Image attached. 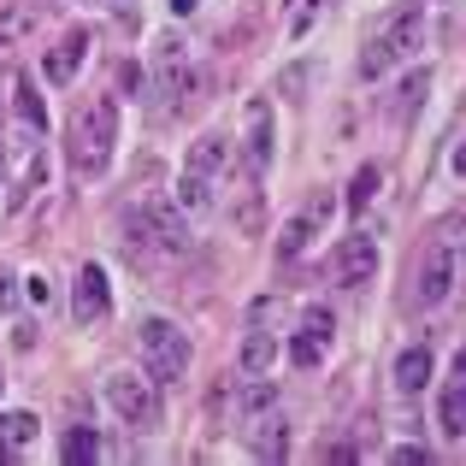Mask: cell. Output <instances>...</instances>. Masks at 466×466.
<instances>
[{
  "label": "cell",
  "mask_w": 466,
  "mask_h": 466,
  "mask_svg": "<svg viewBox=\"0 0 466 466\" xmlns=\"http://www.w3.org/2000/svg\"><path fill=\"white\" fill-rule=\"evenodd\" d=\"M319 6H325V0H308V6H301L296 18H289V30H296V35H308V30H313V18H319Z\"/></svg>",
  "instance_id": "cell-28"
},
{
  "label": "cell",
  "mask_w": 466,
  "mask_h": 466,
  "mask_svg": "<svg viewBox=\"0 0 466 466\" xmlns=\"http://www.w3.org/2000/svg\"><path fill=\"white\" fill-rule=\"evenodd\" d=\"M455 372H461V378H466V349H461V360H455Z\"/></svg>",
  "instance_id": "cell-33"
},
{
  "label": "cell",
  "mask_w": 466,
  "mask_h": 466,
  "mask_svg": "<svg viewBox=\"0 0 466 466\" xmlns=\"http://www.w3.org/2000/svg\"><path fill=\"white\" fill-rule=\"evenodd\" d=\"M106 408H113L125 425H154L159 420L154 384H142L137 372H113V378H106Z\"/></svg>",
  "instance_id": "cell-4"
},
{
  "label": "cell",
  "mask_w": 466,
  "mask_h": 466,
  "mask_svg": "<svg viewBox=\"0 0 466 466\" xmlns=\"http://www.w3.org/2000/svg\"><path fill=\"white\" fill-rule=\"evenodd\" d=\"M413 54H425V12L420 6H408V12H396V18L384 24V30L366 42V54H360V77L366 83H378V77H390L396 66H408Z\"/></svg>",
  "instance_id": "cell-1"
},
{
  "label": "cell",
  "mask_w": 466,
  "mask_h": 466,
  "mask_svg": "<svg viewBox=\"0 0 466 466\" xmlns=\"http://www.w3.org/2000/svg\"><path fill=\"white\" fill-rule=\"evenodd\" d=\"M35 431H42V420H35V413H0V461H6L12 449H30Z\"/></svg>",
  "instance_id": "cell-15"
},
{
  "label": "cell",
  "mask_w": 466,
  "mask_h": 466,
  "mask_svg": "<svg viewBox=\"0 0 466 466\" xmlns=\"http://www.w3.org/2000/svg\"><path fill=\"white\" fill-rule=\"evenodd\" d=\"M83 54H89V30H66V42L42 59V77L54 83V89H66V83L83 71Z\"/></svg>",
  "instance_id": "cell-9"
},
{
  "label": "cell",
  "mask_w": 466,
  "mask_h": 466,
  "mask_svg": "<svg viewBox=\"0 0 466 466\" xmlns=\"http://www.w3.org/2000/svg\"><path fill=\"white\" fill-rule=\"evenodd\" d=\"M378 183H384V177H378V166H360V171H354V183H349V207H354V213H360V207H372Z\"/></svg>",
  "instance_id": "cell-22"
},
{
  "label": "cell",
  "mask_w": 466,
  "mask_h": 466,
  "mask_svg": "<svg viewBox=\"0 0 466 466\" xmlns=\"http://www.w3.org/2000/svg\"><path fill=\"white\" fill-rule=\"evenodd\" d=\"M30 301H35V308H47V301H54V284H47V278H30Z\"/></svg>",
  "instance_id": "cell-30"
},
{
  "label": "cell",
  "mask_w": 466,
  "mask_h": 466,
  "mask_svg": "<svg viewBox=\"0 0 466 466\" xmlns=\"http://www.w3.org/2000/svg\"><path fill=\"white\" fill-rule=\"evenodd\" d=\"M330 213H337V195H330V189H319L313 201H308V218H313V225H325Z\"/></svg>",
  "instance_id": "cell-27"
},
{
  "label": "cell",
  "mask_w": 466,
  "mask_h": 466,
  "mask_svg": "<svg viewBox=\"0 0 466 466\" xmlns=\"http://www.w3.org/2000/svg\"><path fill=\"white\" fill-rule=\"evenodd\" d=\"M142 213H148V230H154V242H159V248H171V254H177L183 242H189V230H183L177 207H166V201H148Z\"/></svg>",
  "instance_id": "cell-12"
},
{
  "label": "cell",
  "mask_w": 466,
  "mask_h": 466,
  "mask_svg": "<svg viewBox=\"0 0 466 466\" xmlns=\"http://www.w3.org/2000/svg\"><path fill=\"white\" fill-rule=\"evenodd\" d=\"M207 207H213V177L183 171L177 177V213H207Z\"/></svg>",
  "instance_id": "cell-17"
},
{
  "label": "cell",
  "mask_w": 466,
  "mask_h": 466,
  "mask_svg": "<svg viewBox=\"0 0 466 466\" xmlns=\"http://www.w3.org/2000/svg\"><path fill=\"white\" fill-rule=\"evenodd\" d=\"M242 159H248L254 177L272 171V106H266V101L248 106V142H242Z\"/></svg>",
  "instance_id": "cell-10"
},
{
  "label": "cell",
  "mask_w": 466,
  "mask_h": 466,
  "mask_svg": "<svg viewBox=\"0 0 466 466\" xmlns=\"http://www.w3.org/2000/svg\"><path fill=\"white\" fill-rule=\"evenodd\" d=\"M431 372H437V354L425 349V342H413V349H401V360H396V390L401 396H420V390L431 384Z\"/></svg>",
  "instance_id": "cell-11"
},
{
  "label": "cell",
  "mask_w": 466,
  "mask_h": 466,
  "mask_svg": "<svg viewBox=\"0 0 466 466\" xmlns=\"http://www.w3.org/2000/svg\"><path fill=\"white\" fill-rule=\"evenodd\" d=\"M237 225L248 230V237H254V230L266 225V201H260V195H248V201H242V218H237Z\"/></svg>",
  "instance_id": "cell-26"
},
{
  "label": "cell",
  "mask_w": 466,
  "mask_h": 466,
  "mask_svg": "<svg viewBox=\"0 0 466 466\" xmlns=\"http://www.w3.org/2000/svg\"><path fill=\"white\" fill-rule=\"evenodd\" d=\"M242 443L254 449L260 461H278L289 449V425H284V413H254V420H242Z\"/></svg>",
  "instance_id": "cell-8"
},
{
  "label": "cell",
  "mask_w": 466,
  "mask_h": 466,
  "mask_svg": "<svg viewBox=\"0 0 466 466\" xmlns=\"http://www.w3.org/2000/svg\"><path fill=\"white\" fill-rule=\"evenodd\" d=\"M66 461H71V466L101 461V437H95L89 425H71V431H66Z\"/></svg>",
  "instance_id": "cell-20"
},
{
  "label": "cell",
  "mask_w": 466,
  "mask_h": 466,
  "mask_svg": "<svg viewBox=\"0 0 466 466\" xmlns=\"http://www.w3.org/2000/svg\"><path fill=\"white\" fill-rule=\"evenodd\" d=\"M308 77H313V71L296 59V66H289L284 77H278V95H284V101H301V95H308Z\"/></svg>",
  "instance_id": "cell-25"
},
{
  "label": "cell",
  "mask_w": 466,
  "mask_h": 466,
  "mask_svg": "<svg viewBox=\"0 0 466 466\" xmlns=\"http://www.w3.org/2000/svg\"><path fill=\"white\" fill-rule=\"evenodd\" d=\"M106 308H113V289H106V272L101 266H77V284H71V319L77 325H101Z\"/></svg>",
  "instance_id": "cell-6"
},
{
  "label": "cell",
  "mask_w": 466,
  "mask_h": 466,
  "mask_svg": "<svg viewBox=\"0 0 466 466\" xmlns=\"http://www.w3.org/2000/svg\"><path fill=\"white\" fill-rule=\"evenodd\" d=\"M12 308H18V278L0 272V313H12Z\"/></svg>",
  "instance_id": "cell-29"
},
{
  "label": "cell",
  "mask_w": 466,
  "mask_h": 466,
  "mask_svg": "<svg viewBox=\"0 0 466 466\" xmlns=\"http://www.w3.org/2000/svg\"><path fill=\"white\" fill-rule=\"evenodd\" d=\"M12 101H18V118H24V130H47V106H42V95H35V83H30V77H18Z\"/></svg>",
  "instance_id": "cell-19"
},
{
  "label": "cell",
  "mask_w": 466,
  "mask_h": 466,
  "mask_svg": "<svg viewBox=\"0 0 466 466\" xmlns=\"http://www.w3.org/2000/svg\"><path fill=\"white\" fill-rule=\"evenodd\" d=\"M289 360H296V366H308V372H313V366L325 360V342H319V337H308V330H296V337H289Z\"/></svg>",
  "instance_id": "cell-23"
},
{
  "label": "cell",
  "mask_w": 466,
  "mask_h": 466,
  "mask_svg": "<svg viewBox=\"0 0 466 466\" xmlns=\"http://www.w3.org/2000/svg\"><path fill=\"white\" fill-rule=\"evenodd\" d=\"M113 142H118V106L113 101H89L71 118V166H77L83 177H101L106 171Z\"/></svg>",
  "instance_id": "cell-2"
},
{
  "label": "cell",
  "mask_w": 466,
  "mask_h": 466,
  "mask_svg": "<svg viewBox=\"0 0 466 466\" xmlns=\"http://www.w3.org/2000/svg\"><path fill=\"white\" fill-rule=\"evenodd\" d=\"M437 425H443V437H466V378L461 384H443V396H437Z\"/></svg>",
  "instance_id": "cell-14"
},
{
  "label": "cell",
  "mask_w": 466,
  "mask_h": 466,
  "mask_svg": "<svg viewBox=\"0 0 466 466\" xmlns=\"http://www.w3.org/2000/svg\"><path fill=\"white\" fill-rule=\"evenodd\" d=\"M455 272H461V254L449 248V242H437V248L420 260V289H413V296H420L425 308H443L449 289H455Z\"/></svg>",
  "instance_id": "cell-5"
},
{
  "label": "cell",
  "mask_w": 466,
  "mask_h": 466,
  "mask_svg": "<svg viewBox=\"0 0 466 466\" xmlns=\"http://www.w3.org/2000/svg\"><path fill=\"white\" fill-rule=\"evenodd\" d=\"M313 230H319V225H313L308 213H301V218H289V225H284V237H278V254H284V260H296V254L308 248V237H313Z\"/></svg>",
  "instance_id": "cell-21"
},
{
  "label": "cell",
  "mask_w": 466,
  "mask_h": 466,
  "mask_svg": "<svg viewBox=\"0 0 466 466\" xmlns=\"http://www.w3.org/2000/svg\"><path fill=\"white\" fill-rule=\"evenodd\" d=\"M225 142H218V137H201V142H195V148H189V159H183V171H201V177H218V171H225Z\"/></svg>",
  "instance_id": "cell-18"
},
{
  "label": "cell",
  "mask_w": 466,
  "mask_h": 466,
  "mask_svg": "<svg viewBox=\"0 0 466 466\" xmlns=\"http://www.w3.org/2000/svg\"><path fill=\"white\" fill-rule=\"evenodd\" d=\"M137 342H142V366H148L154 384H177V378L189 372V337H183L171 319H159V313L142 319Z\"/></svg>",
  "instance_id": "cell-3"
},
{
  "label": "cell",
  "mask_w": 466,
  "mask_h": 466,
  "mask_svg": "<svg viewBox=\"0 0 466 466\" xmlns=\"http://www.w3.org/2000/svg\"><path fill=\"white\" fill-rule=\"evenodd\" d=\"M278 354H284V342H278L272 330H248V337H242V349H237V366H242V372H266Z\"/></svg>",
  "instance_id": "cell-13"
},
{
  "label": "cell",
  "mask_w": 466,
  "mask_h": 466,
  "mask_svg": "<svg viewBox=\"0 0 466 466\" xmlns=\"http://www.w3.org/2000/svg\"><path fill=\"white\" fill-rule=\"evenodd\" d=\"M330 278H337L342 289H360L378 278V242L372 237H349L337 242V260H330Z\"/></svg>",
  "instance_id": "cell-7"
},
{
  "label": "cell",
  "mask_w": 466,
  "mask_h": 466,
  "mask_svg": "<svg viewBox=\"0 0 466 466\" xmlns=\"http://www.w3.org/2000/svg\"><path fill=\"white\" fill-rule=\"evenodd\" d=\"M455 171H461V177H466V148H461V154H455Z\"/></svg>",
  "instance_id": "cell-32"
},
{
  "label": "cell",
  "mask_w": 466,
  "mask_h": 466,
  "mask_svg": "<svg viewBox=\"0 0 466 466\" xmlns=\"http://www.w3.org/2000/svg\"><path fill=\"white\" fill-rule=\"evenodd\" d=\"M195 6H201V0H171V12H177V18H189Z\"/></svg>",
  "instance_id": "cell-31"
},
{
  "label": "cell",
  "mask_w": 466,
  "mask_h": 466,
  "mask_svg": "<svg viewBox=\"0 0 466 466\" xmlns=\"http://www.w3.org/2000/svg\"><path fill=\"white\" fill-rule=\"evenodd\" d=\"M301 330H308V337H319V342H330V337H337V313H330V308H319V301H313V308L301 313Z\"/></svg>",
  "instance_id": "cell-24"
},
{
  "label": "cell",
  "mask_w": 466,
  "mask_h": 466,
  "mask_svg": "<svg viewBox=\"0 0 466 466\" xmlns=\"http://www.w3.org/2000/svg\"><path fill=\"white\" fill-rule=\"evenodd\" d=\"M272 408H278V384H266L260 372H248V384L237 390V413L254 420V413H272Z\"/></svg>",
  "instance_id": "cell-16"
}]
</instances>
